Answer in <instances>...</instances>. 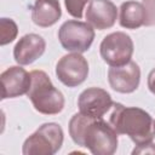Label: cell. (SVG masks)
<instances>
[{"label": "cell", "mask_w": 155, "mask_h": 155, "mask_svg": "<svg viewBox=\"0 0 155 155\" xmlns=\"http://www.w3.org/2000/svg\"><path fill=\"white\" fill-rule=\"evenodd\" d=\"M68 128L73 142L85 147L93 155H113L117 149V133L103 119L76 113L69 120Z\"/></svg>", "instance_id": "obj_1"}, {"label": "cell", "mask_w": 155, "mask_h": 155, "mask_svg": "<svg viewBox=\"0 0 155 155\" xmlns=\"http://www.w3.org/2000/svg\"><path fill=\"white\" fill-rule=\"evenodd\" d=\"M108 122L117 134H126L136 144L153 142L155 137V126L151 115L138 107H125L114 102Z\"/></svg>", "instance_id": "obj_2"}, {"label": "cell", "mask_w": 155, "mask_h": 155, "mask_svg": "<svg viewBox=\"0 0 155 155\" xmlns=\"http://www.w3.org/2000/svg\"><path fill=\"white\" fill-rule=\"evenodd\" d=\"M31 85L27 93L34 109L44 115L59 114L65 104L63 93L54 87L50 76L44 70L30 73Z\"/></svg>", "instance_id": "obj_3"}, {"label": "cell", "mask_w": 155, "mask_h": 155, "mask_svg": "<svg viewBox=\"0 0 155 155\" xmlns=\"http://www.w3.org/2000/svg\"><path fill=\"white\" fill-rule=\"evenodd\" d=\"M64 132L56 122L42 124L23 143V155H53L63 145Z\"/></svg>", "instance_id": "obj_4"}, {"label": "cell", "mask_w": 155, "mask_h": 155, "mask_svg": "<svg viewBox=\"0 0 155 155\" xmlns=\"http://www.w3.org/2000/svg\"><path fill=\"white\" fill-rule=\"evenodd\" d=\"M58 40L65 51L82 53L91 47L94 40V29L87 22L70 19L61 25Z\"/></svg>", "instance_id": "obj_5"}, {"label": "cell", "mask_w": 155, "mask_h": 155, "mask_svg": "<svg viewBox=\"0 0 155 155\" xmlns=\"http://www.w3.org/2000/svg\"><path fill=\"white\" fill-rule=\"evenodd\" d=\"M133 41L124 31H114L104 36L99 45L103 61L110 67H120L128 63L133 54Z\"/></svg>", "instance_id": "obj_6"}, {"label": "cell", "mask_w": 155, "mask_h": 155, "mask_svg": "<svg viewBox=\"0 0 155 155\" xmlns=\"http://www.w3.org/2000/svg\"><path fill=\"white\" fill-rule=\"evenodd\" d=\"M88 75V62L78 52L63 56L56 64V76L67 87L81 85Z\"/></svg>", "instance_id": "obj_7"}, {"label": "cell", "mask_w": 155, "mask_h": 155, "mask_svg": "<svg viewBox=\"0 0 155 155\" xmlns=\"http://www.w3.org/2000/svg\"><path fill=\"white\" fill-rule=\"evenodd\" d=\"M114 102L109 92L101 87H88L84 90L78 98V107L80 113L93 117L103 119L110 111Z\"/></svg>", "instance_id": "obj_8"}, {"label": "cell", "mask_w": 155, "mask_h": 155, "mask_svg": "<svg viewBox=\"0 0 155 155\" xmlns=\"http://www.w3.org/2000/svg\"><path fill=\"white\" fill-rule=\"evenodd\" d=\"M108 81L114 91L119 93H132L139 86L140 68L133 61L120 67H110L108 70Z\"/></svg>", "instance_id": "obj_9"}, {"label": "cell", "mask_w": 155, "mask_h": 155, "mask_svg": "<svg viewBox=\"0 0 155 155\" xmlns=\"http://www.w3.org/2000/svg\"><path fill=\"white\" fill-rule=\"evenodd\" d=\"M0 79L2 85L1 99L16 98L27 94L31 85L30 73L19 65H12L4 70L0 75Z\"/></svg>", "instance_id": "obj_10"}, {"label": "cell", "mask_w": 155, "mask_h": 155, "mask_svg": "<svg viewBox=\"0 0 155 155\" xmlns=\"http://www.w3.org/2000/svg\"><path fill=\"white\" fill-rule=\"evenodd\" d=\"M86 22L94 29L111 28L117 18V8L110 0H91L86 10Z\"/></svg>", "instance_id": "obj_11"}, {"label": "cell", "mask_w": 155, "mask_h": 155, "mask_svg": "<svg viewBox=\"0 0 155 155\" xmlns=\"http://www.w3.org/2000/svg\"><path fill=\"white\" fill-rule=\"evenodd\" d=\"M46 50L45 39L39 34H25L13 47V58L19 65H29L40 58Z\"/></svg>", "instance_id": "obj_12"}, {"label": "cell", "mask_w": 155, "mask_h": 155, "mask_svg": "<svg viewBox=\"0 0 155 155\" xmlns=\"http://www.w3.org/2000/svg\"><path fill=\"white\" fill-rule=\"evenodd\" d=\"M61 16L62 8L58 0H35L31 7V21L41 28L56 24Z\"/></svg>", "instance_id": "obj_13"}, {"label": "cell", "mask_w": 155, "mask_h": 155, "mask_svg": "<svg viewBox=\"0 0 155 155\" xmlns=\"http://www.w3.org/2000/svg\"><path fill=\"white\" fill-rule=\"evenodd\" d=\"M147 11L142 2L125 1L120 6L119 23L126 29H138L145 24Z\"/></svg>", "instance_id": "obj_14"}, {"label": "cell", "mask_w": 155, "mask_h": 155, "mask_svg": "<svg viewBox=\"0 0 155 155\" xmlns=\"http://www.w3.org/2000/svg\"><path fill=\"white\" fill-rule=\"evenodd\" d=\"M18 35V27L11 18H0V45L5 46L12 42Z\"/></svg>", "instance_id": "obj_15"}, {"label": "cell", "mask_w": 155, "mask_h": 155, "mask_svg": "<svg viewBox=\"0 0 155 155\" xmlns=\"http://www.w3.org/2000/svg\"><path fill=\"white\" fill-rule=\"evenodd\" d=\"M90 1L91 0H64V6L70 16L80 19L82 17V12L86 4Z\"/></svg>", "instance_id": "obj_16"}, {"label": "cell", "mask_w": 155, "mask_h": 155, "mask_svg": "<svg viewBox=\"0 0 155 155\" xmlns=\"http://www.w3.org/2000/svg\"><path fill=\"white\" fill-rule=\"evenodd\" d=\"M147 11V19L144 25H154L155 24V0H143L142 2Z\"/></svg>", "instance_id": "obj_17"}, {"label": "cell", "mask_w": 155, "mask_h": 155, "mask_svg": "<svg viewBox=\"0 0 155 155\" xmlns=\"http://www.w3.org/2000/svg\"><path fill=\"white\" fill-rule=\"evenodd\" d=\"M132 154H155V144L153 142H149L145 144L137 145L132 150Z\"/></svg>", "instance_id": "obj_18"}, {"label": "cell", "mask_w": 155, "mask_h": 155, "mask_svg": "<svg viewBox=\"0 0 155 155\" xmlns=\"http://www.w3.org/2000/svg\"><path fill=\"white\" fill-rule=\"evenodd\" d=\"M147 84H148L149 91H150L153 94H155V68H154L153 70H150V73L148 74Z\"/></svg>", "instance_id": "obj_19"}, {"label": "cell", "mask_w": 155, "mask_h": 155, "mask_svg": "<svg viewBox=\"0 0 155 155\" xmlns=\"http://www.w3.org/2000/svg\"><path fill=\"white\" fill-rule=\"evenodd\" d=\"M154 126H155V121H154Z\"/></svg>", "instance_id": "obj_20"}]
</instances>
